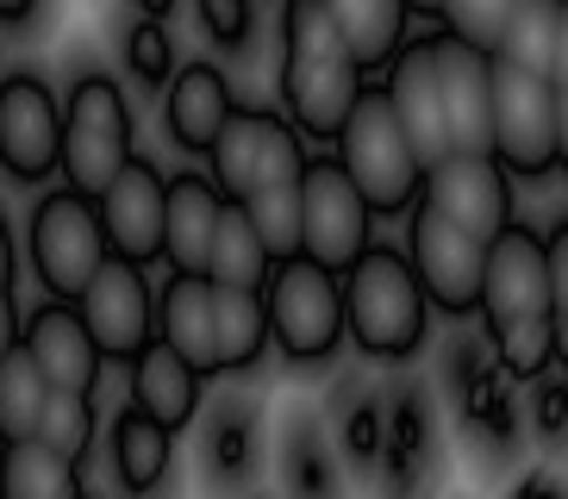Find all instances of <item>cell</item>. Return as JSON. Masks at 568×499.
I'll use <instances>...</instances> for the list:
<instances>
[{
  "instance_id": "cell-1",
  "label": "cell",
  "mask_w": 568,
  "mask_h": 499,
  "mask_svg": "<svg viewBox=\"0 0 568 499\" xmlns=\"http://www.w3.org/2000/svg\"><path fill=\"white\" fill-rule=\"evenodd\" d=\"M337 294H344V337L363 349L368 363L418 356L425 325H432V299L418 287L406 249L368 237L351 263L337 268Z\"/></svg>"
},
{
  "instance_id": "cell-2",
  "label": "cell",
  "mask_w": 568,
  "mask_h": 499,
  "mask_svg": "<svg viewBox=\"0 0 568 499\" xmlns=\"http://www.w3.org/2000/svg\"><path fill=\"white\" fill-rule=\"evenodd\" d=\"M487 150L518 182H537L562 163V82L494 57V100H487Z\"/></svg>"
},
{
  "instance_id": "cell-3",
  "label": "cell",
  "mask_w": 568,
  "mask_h": 499,
  "mask_svg": "<svg viewBox=\"0 0 568 499\" xmlns=\"http://www.w3.org/2000/svg\"><path fill=\"white\" fill-rule=\"evenodd\" d=\"M332 144H337L332 150L337 169L356 182V194L368 200L375 218H394L418 200V169L425 163L413 156V144H406L400 119H394L382 88H363V94L351 100V113H344Z\"/></svg>"
},
{
  "instance_id": "cell-4",
  "label": "cell",
  "mask_w": 568,
  "mask_h": 499,
  "mask_svg": "<svg viewBox=\"0 0 568 499\" xmlns=\"http://www.w3.org/2000/svg\"><path fill=\"white\" fill-rule=\"evenodd\" d=\"M263 318L268 337L287 363H332L344 344V294H337V268L313 256H275L263 275Z\"/></svg>"
},
{
  "instance_id": "cell-5",
  "label": "cell",
  "mask_w": 568,
  "mask_h": 499,
  "mask_svg": "<svg viewBox=\"0 0 568 499\" xmlns=\"http://www.w3.org/2000/svg\"><path fill=\"white\" fill-rule=\"evenodd\" d=\"M125 156H132V106H125L119 82H106V75L69 82L63 138H57V169H63V182L94 200L119 175Z\"/></svg>"
},
{
  "instance_id": "cell-6",
  "label": "cell",
  "mask_w": 568,
  "mask_h": 499,
  "mask_svg": "<svg viewBox=\"0 0 568 499\" xmlns=\"http://www.w3.org/2000/svg\"><path fill=\"white\" fill-rule=\"evenodd\" d=\"M306 156H313L306 138L282 113H268V106H232L219 119L213 144H206L213 187L225 200H244L251 187H268V182H294L306 169Z\"/></svg>"
},
{
  "instance_id": "cell-7",
  "label": "cell",
  "mask_w": 568,
  "mask_h": 499,
  "mask_svg": "<svg viewBox=\"0 0 568 499\" xmlns=\"http://www.w3.org/2000/svg\"><path fill=\"white\" fill-rule=\"evenodd\" d=\"M26 249H32V275L51 299H75L82 282L101 268L106 256V232L94 200L75 194V187H57L32 206V225H26Z\"/></svg>"
},
{
  "instance_id": "cell-8",
  "label": "cell",
  "mask_w": 568,
  "mask_h": 499,
  "mask_svg": "<svg viewBox=\"0 0 568 499\" xmlns=\"http://www.w3.org/2000/svg\"><path fill=\"white\" fill-rule=\"evenodd\" d=\"M75 313H82L88 337H94V349H101L106 363H132L138 349L156 337V294L144 282V263L106 249L101 268L75 294Z\"/></svg>"
},
{
  "instance_id": "cell-9",
  "label": "cell",
  "mask_w": 568,
  "mask_h": 499,
  "mask_svg": "<svg viewBox=\"0 0 568 499\" xmlns=\"http://www.w3.org/2000/svg\"><path fill=\"white\" fill-rule=\"evenodd\" d=\"M418 200L468 237H494L513 218V175L494 163V150H444L418 169Z\"/></svg>"
},
{
  "instance_id": "cell-10",
  "label": "cell",
  "mask_w": 568,
  "mask_h": 499,
  "mask_svg": "<svg viewBox=\"0 0 568 499\" xmlns=\"http://www.w3.org/2000/svg\"><path fill=\"white\" fill-rule=\"evenodd\" d=\"M475 313L487 325L518 313H556V287H550V249L544 232H531L525 218H506L494 237H481V294Z\"/></svg>"
},
{
  "instance_id": "cell-11",
  "label": "cell",
  "mask_w": 568,
  "mask_h": 499,
  "mask_svg": "<svg viewBox=\"0 0 568 499\" xmlns=\"http://www.w3.org/2000/svg\"><path fill=\"white\" fill-rule=\"evenodd\" d=\"M406 263H413L418 287L432 306L444 313H475V294H481V237H468L463 225L437 213V206H406Z\"/></svg>"
},
{
  "instance_id": "cell-12",
  "label": "cell",
  "mask_w": 568,
  "mask_h": 499,
  "mask_svg": "<svg viewBox=\"0 0 568 499\" xmlns=\"http://www.w3.org/2000/svg\"><path fill=\"white\" fill-rule=\"evenodd\" d=\"M368 200L337 169V156H306L301 169V256L325 268H344L368 244Z\"/></svg>"
},
{
  "instance_id": "cell-13",
  "label": "cell",
  "mask_w": 568,
  "mask_h": 499,
  "mask_svg": "<svg viewBox=\"0 0 568 499\" xmlns=\"http://www.w3.org/2000/svg\"><path fill=\"white\" fill-rule=\"evenodd\" d=\"M57 138H63V100L38 75H7L0 82V169L13 182L57 175Z\"/></svg>"
},
{
  "instance_id": "cell-14",
  "label": "cell",
  "mask_w": 568,
  "mask_h": 499,
  "mask_svg": "<svg viewBox=\"0 0 568 499\" xmlns=\"http://www.w3.org/2000/svg\"><path fill=\"white\" fill-rule=\"evenodd\" d=\"M432 75L437 106H444V138L450 150H487V100H494V50L468 38L432 32Z\"/></svg>"
},
{
  "instance_id": "cell-15",
  "label": "cell",
  "mask_w": 568,
  "mask_h": 499,
  "mask_svg": "<svg viewBox=\"0 0 568 499\" xmlns=\"http://www.w3.org/2000/svg\"><path fill=\"white\" fill-rule=\"evenodd\" d=\"M94 213H101V232L113 256L156 263V249H163V175H156V163H144L132 150L113 182L94 194Z\"/></svg>"
},
{
  "instance_id": "cell-16",
  "label": "cell",
  "mask_w": 568,
  "mask_h": 499,
  "mask_svg": "<svg viewBox=\"0 0 568 499\" xmlns=\"http://www.w3.org/2000/svg\"><path fill=\"white\" fill-rule=\"evenodd\" d=\"M19 344H26V356L38 363V375L51 387H69V394H94L101 387L106 356L94 349L75 299H44V306H32V313L19 318Z\"/></svg>"
},
{
  "instance_id": "cell-17",
  "label": "cell",
  "mask_w": 568,
  "mask_h": 499,
  "mask_svg": "<svg viewBox=\"0 0 568 499\" xmlns=\"http://www.w3.org/2000/svg\"><path fill=\"white\" fill-rule=\"evenodd\" d=\"M363 69L351 57H282V100H287V125L313 144H332L351 100L363 94Z\"/></svg>"
},
{
  "instance_id": "cell-18",
  "label": "cell",
  "mask_w": 568,
  "mask_h": 499,
  "mask_svg": "<svg viewBox=\"0 0 568 499\" xmlns=\"http://www.w3.org/2000/svg\"><path fill=\"white\" fill-rule=\"evenodd\" d=\"M387 106H394V119H400L406 144H413L418 163H432V156H444L450 150V138H444V106H437V75H432V32L418 38H400L394 44V57H387Z\"/></svg>"
},
{
  "instance_id": "cell-19",
  "label": "cell",
  "mask_w": 568,
  "mask_h": 499,
  "mask_svg": "<svg viewBox=\"0 0 568 499\" xmlns=\"http://www.w3.org/2000/svg\"><path fill=\"white\" fill-rule=\"evenodd\" d=\"M163 88H169V100H163V132L175 138L187 156H206V144H213V132H219V119L237 106V100H232V82H225L213 63H175Z\"/></svg>"
},
{
  "instance_id": "cell-20",
  "label": "cell",
  "mask_w": 568,
  "mask_h": 499,
  "mask_svg": "<svg viewBox=\"0 0 568 499\" xmlns=\"http://www.w3.org/2000/svg\"><path fill=\"white\" fill-rule=\"evenodd\" d=\"M156 337H163L201 381L219 375V363H213V282H206V275L169 268L163 294H156Z\"/></svg>"
},
{
  "instance_id": "cell-21",
  "label": "cell",
  "mask_w": 568,
  "mask_h": 499,
  "mask_svg": "<svg viewBox=\"0 0 568 499\" xmlns=\"http://www.w3.org/2000/svg\"><path fill=\"white\" fill-rule=\"evenodd\" d=\"M219 187L206 182V175H175V182H163V249L156 256H169V268H187V275H201L206 268V244H213V218H219Z\"/></svg>"
},
{
  "instance_id": "cell-22",
  "label": "cell",
  "mask_w": 568,
  "mask_h": 499,
  "mask_svg": "<svg viewBox=\"0 0 568 499\" xmlns=\"http://www.w3.org/2000/svg\"><path fill=\"white\" fill-rule=\"evenodd\" d=\"M494 57L531 69V75L562 82V69H568V13H562V0H513V13H506L500 38H494Z\"/></svg>"
},
{
  "instance_id": "cell-23",
  "label": "cell",
  "mask_w": 568,
  "mask_h": 499,
  "mask_svg": "<svg viewBox=\"0 0 568 499\" xmlns=\"http://www.w3.org/2000/svg\"><path fill=\"white\" fill-rule=\"evenodd\" d=\"M132 406L151 413L156 425H169V431H182L187 418L201 413V375H194L163 337H151V344L132 356Z\"/></svg>"
},
{
  "instance_id": "cell-24",
  "label": "cell",
  "mask_w": 568,
  "mask_h": 499,
  "mask_svg": "<svg viewBox=\"0 0 568 499\" xmlns=\"http://www.w3.org/2000/svg\"><path fill=\"white\" fill-rule=\"evenodd\" d=\"M169 449H175V431H169V425H156L151 413H138V406L113 413V425H106L113 481H119V487H132V493H151V487H163Z\"/></svg>"
},
{
  "instance_id": "cell-25",
  "label": "cell",
  "mask_w": 568,
  "mask_h": 499,
  "mask_svg": "<svg viewBox=\"0 0 568 499\" xmlns=\"http://www.w3.org/2000/svg\"><path fill=\"white\" fill-rule=\"evenodd\" d=\"M268 349V318L256 287H225L213 282V363L219 375H244L263 363Z\"/></svg>"
},
{
  "instance_id": "cell-26",
  "label": "cell",
  "mask_w": 568,
  "mask_h": 499,
  "mask_svg": "<svg viewBox=\"0 0 568 499\" xmlns=\"http://www.w3.org/2000/svg\"><path fill=\"white\" fill-rule=\"evenodd\" d=\"M325 13H332L337 38L363 75H375L406 38V0H325Z\"/></svg>"
},
{
  "instance_id": "cell-27",
  "label": "cell",
  "mask_w": 568,
  "mask_h": 499,
  "mask_svg": "<svg viewBox=\"0 0 568 499\" xmlns=\"http://www.w3.org/2000/svg\"><path fill=\"white\" fill-rule=\"evenodd\" d=\"M82 462H69L57 449H44L38 437H13L0 444V493L7 499H57V493H82Z\"/></svg>"
},
{
  "instance_id": "cell-28",
  "label": "cell",
  "mask_w": 568,
  "mask_h": 499,
  "mask_svg": "<svg viewBox=\"0 0 568 499\" xmlns=\"http://www.w3.org/2000/svg\"><path fill=\"white\" fill-rule=\"evenodd\" d=\"M268 256L263 237L251 232V218L237 200H219V218H213V244H206V282H225V287H263L268 275Z\"/></svg>"
},
{
  "instance_id": "cell-29",
  "label": "cell",
  "mask_w": 568,
  "mask_h": 499,
  "mask_svg": "<svg viewBox=\"0 0 568 499\" xmlns=\"http://www.w3.org/2000/svg\"><path fill=\"white\" fill-rule=\"evenodd\" d=\"M487 349H494V368L506 381H537L550 375L556 363V313H518L487 325Z\"/></svg>"
},
{
  "instance_id": "cell-30",
  "label": "cell",
  "mask_w": 568,
  "mask_h": 499,
  "mask_svg": "<svg viewBox=\"0 0 568 499\" xmlns=\"http://www.w3.org/2000/svg\"><path fill=\"white\" fill-rule=\"evenodd\" d=\"M44 394H51V381L38 375V363L26 356V344L0 349V444H13V437H32Z\"/></svg>"
},
{
  "instance_id": "cell-31",
  "label": "cell",
  "mask_w": 568,
  "mask_h": 499,
  "mask_svg": "<svg viewBox=\"0 0 568 499\" xmlns=\"http://www.w3.org/2000/svg\"><path fill=\"white\" fill-rule=\"evenodd\" d=\"M237 206H244V218H251V232L263 237L268 256H294L301 249V175L294 182L251 187Z\"/></svg>"
},
{
  "instance_id": "cell-32",
  "label": "cell",
  "mask_w": 568,
  "mask_h": 499,
  "mask_svg": "<svg viewBox=\"0 0 568 499\" xmlns=\"http://www.w3.org/2000/svg\"><path fill=\"white\" fill-rule=\"evenodd\" d=\"M32 437L44 449H57V456H69V462H82L88 449H94V399L69 394V387H51V394H44V406H38Z\"/></svg>"
},
{
  "instance_id": "cell-33",
  "label": "cell",
  "mask_w": 568,
  "mask_h": 499,
  "mask_svg": "<svg viewBox=\"0 0 568 499\" xmlns=\"http://www.w3.org/2000/svg\"><path fill=\"white\" fill-rule=\"evenodd\" d=\"M282 50L287 57H351L337 38L325 0H287L282 7Z\"/></svg>"
},
{
  "instance_id": "cell-34",
  "label": "cell",
  "mask_w": 568,
  "mask_h": 499,
  "mask_svg": "<svg viewBox=\"0 0 568 499\" xmlns=\"http://www.w3.org/2000/svg\"><path fill=\"white\" fill-rule=\"evenodd\" d=\"M125 63H132V75L144 88H163L169 82V69H175V38H169L163 19H138L132 32H125Z\"/></svg>"
},
{
  "instance_id": "cell-35",
  "label": "cell",
  "mask_w": 568,
  "mask_h": 499,
  "mask_svg": "<svg viewBox=\"0 0 568 499\" xmlns=\"http://www.w3.org/2000/svg\"><path fill=\"white\" fill-rule=\"evenodd\" d=\"M506 13H513V0H437L444 32H450V38H468V44H481V50H494Z\"/></svg>"
},
{
  "instance_id": "cell-36",
  "label": "cell",
  "mask_w": 568,
  "mask_h": 499,
  "mask_svg": "<svg viewBox=\"0 0 568 499\" xmlns=\"http://www.w3.org/2000/svg\"><path fill=\"white\" fill-rule=\"evenodd\" d=\"M251 444H256V431H251V418L244 413H225L206 431V462H213V475H225V481H237L244 468H251Z\"/></svg>"
},
{
  "instance_id": "cell-37",
  "label": "cell",
  "mask_w": 568,
  "mask_h": 499,
  "mask_svg": "<svg viewBox=\"0 0 568 499\" xmlns=\"http://www.w3.org/2000/svg\"><path fill=\"white\" fill-rule=\"evenodd\" d=\"M201 26L219 50H237V44H251V32H256V7L251 0H201Z\"/></svg>"
},
{
  "instance_id": "cell-38",
  "label": "cell",
  "mask_w": 568,
  "mask_h": 499,
  "mask_svg": "<svg viewBox=\"0 0 568 499\" xmlns=\"http://www.w3.org/2000/svg\"><path fill=\"white\" fill-rule=\"evenodd\" d=\"M344 449H351V462H382V413H375V406H356L351 418H344Z\"/></svg>"
},
{
  "instance_id": "cell-39",
  "label": "cell",
  "mask_w": 568,
  "mask_h": 499,
  "mask_svg": "<svg viewBox=\"0 0 568 499\" xmlns=\"http://www.w3.org/2000/svg\"><path fill=\"white\" fill-rule=\"evenodd\" d=\"M537 381H544V375H537ZM562 425H568V387L562 381H544V387H537V431L556 444Z\"/></svg>"
},
{
  "instance_id": "cell-40",
  "label": "cell",
  "mask_w": 568,
  "mask_h": 499,
  "mask_svg": "<svg viewBox=\"0 0 568 499\" xmlns=\"http://www.w3.org/2000/svg\"><path fill=\"white\" fill-rule=\"evenodd\" d=\"M19 344V299L13 287H0V349H13Z\"/></svg>"
},
{
  "instance_id": "cell-41",
  "label": "cell",
  "mask_w": 568,
  "mask_h": 499,
  "mask_svg": "<svg viewBox=\"0 0 568 499\" xmlns=\"http://www.w3.org/2000/svg\"><path fill=\"white\" fill-rule=\"evenodd\" d=\"M19 275V256H13V232H7V218H0V287H13Z\"/></svg>"
},
{
  "instance_id": "cell-42",
  "label": "cell",
  "mask_w": 568,
  "mask_h": 499,
  "mask_svg": "<svg viewBox=\"0 0 568 499\" xmlns=\"http://www.w3.org/2000/svg\"><path fill=\"white\" fill-rule=\"evenodd\" d=\"M38 13V0H0V19L7 26H19V19H32Z\"/></svg>"
},
{
  "instance_id": "cell-43",
  "label": "cell",
  "mask_w": 568,
  "mask_h": 499,
  "mask_svg": "<svg viewBox=\"0 0 568 499\" xmlns=\"http://www.w3.org/2000/svg\"><path fill=\"white\" fill-rule=\"evenodd\" d=\"M556 487H562V481L544 468V475H525V481H518V493H556Z\"/></svg>"
},
{
  "instance_id": "cell-44",
  "label": "cell",
  "mask_w": 568,
  "mask_h": 499,
  "mask_svg": "<svg viewBox=\"0 0 568 499\" xmlns=\"http://www.w3.org/2000/svg\"><path fill=\"white\" fill-rule=\"evenodd\" d=\"M138 7H144V13H151V19H163L169 7H175V0H138Z\"/></svg>"
},
{
  "instance_id": "cell-45",
  "label": "cell",
  "mask_w": 568,
  "mask_h": 499,
  "mask_svg": "<svg viewBox=\"0 0 568 499\" xmlns=\"http://www.w3.org/2000/svg\"><path fill=\"white\" fill-rule=\"evenodd\" d=\"M406 13H437V0H406Z\"/></svg>"
}]
</instances>
